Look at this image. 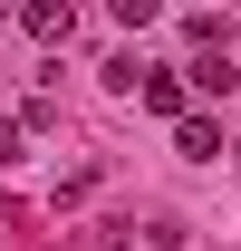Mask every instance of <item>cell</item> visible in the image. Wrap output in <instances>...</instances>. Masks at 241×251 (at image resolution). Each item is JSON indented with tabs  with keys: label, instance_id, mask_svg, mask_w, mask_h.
I'll return each mask as SVG.
<instances>
[{
	"label": "cell",
	"instance_id": "5b68a950",
	"mask_svg": "<svg viewBox=\"0 0 241 251\" xmlns=\"http://www.w3.org/2000/svg\"><path fill=\"white\" fill-rule=\"evenodd\" d=\"M48 126H58V97L29 87V97H20V135H48Z\"/></svg>",
	"mask_w": 241,
	"mask_h": 251
},
{
	"label": "cell",
	"instance_id": "6da1fadb",
	"mask_svg": "<svg viewBox=\"0 0 241 251\" xmlns=\"http://www.w3.org/2000/svg\"><path fill=\"white\" fill-rule=\"evenodd\" d=\"M20 29H29L39 49H68V39H77V10H68V0H29V10H20Z\"/></svg>",
	"mask_w": 241,
	"mask_h": 251
},
{
	"label": "cell",
	"instance_id": "7a4b0ae2",
	"mask_svg": "<svg viewBox=\"0 0 241 251\" xmlns=\"http://www.w3.org/2000/svg\"><path fill=\"white\" fill-rule=\"evenodd\" d=\"M174 155L212 164V155H232V145H222V126H212V116H174Z\"/></svg>",
	"mask_w": 241,
	"mask_h": 251
},
{
	"label": "cell",
	"instance_id": "277c9868",
	"mask_svg": "<svg viewBox=\"0 0 241 251\" xmlns=\"http://www.w3.org/2000/svg\"><path fill=\"white\" fill-rule=\"evenodd\" d=\"M183 87H203V97H222V87H232V58H222V49H203V58L183 68Z\"/></svg>",
	"mask_w": 241,
	"mask_h": 251
},
{
	"label": "cell",
	"instance_id": "8992f818",
	"mask_svg": "<svg viewBox=\"0 0 241 251\" xmlns=\"http://www.w3.org/2000/svg\"><path fill=\"white\" fill-rule=\"evenodd\" d=\"M20 145H29V135H20V116H0V164H20Z\"/></svg>",
	"mask_w": 241,
	"mask_h": 251
},
{
	"label": "cell",
	"instance_id": "3957f363",
	"mask_svg": "<svg viewBox=\"0 0 241 251\" xmlns=\"http://www.w3.org/2000/svg\"><path fill=\"white\" fill-rule=\"evenodd\" d=\"M135 97H145L154 116H183V68H145V77H135Z\"/></svg>",
	"mask_w": 241,
	"mask_h": 251
},
{
	"label": "cell",
	"instance_id": "52a82bcc",
	"mask_svg": "<svg viewBox=\"0 0 241 251\" xmlns=\"http://www.w3.org/2000/svg\"><path fill=\"white\" fill-rule=\"evenodd\" d=\"M232 155H241V145H232Z\"/></svg>",
	"mask_w": 241,
	"mask_h": 251
}]
</instances>
